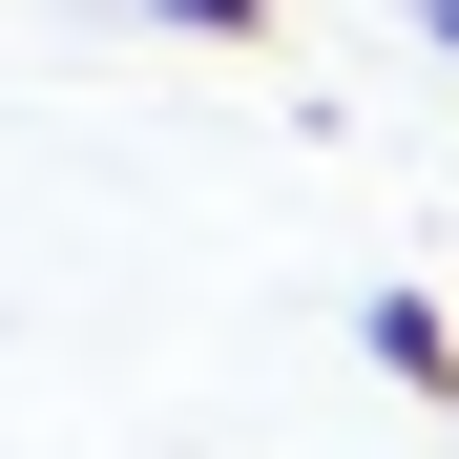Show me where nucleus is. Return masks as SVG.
<instances>
[{"label": "nucleus", "instance_id": "nucleus-2", "mask_svg": "<svg viewBox=\"0 0 459 459\" xmlns=\"http://www.w3.org/2000/svg\"><path fill=\"white\" fill-rule=\"evenodd\" d=\"M168 42H272V0H146Z\"/></svg>", "mask_w": 459, "mask_h": 459}, {"label": "nucleus", "instance_id": "nucleus-1", "mask_svg": "<svg viewBox=\"0 0 459 459\" xmlns=\"http://www.w3.org/2000/svg\"><path fill=\"white\" fill-rule=\"evenodd\" d=\"M355 355L397 376L418 418H459V314H438V292H376V314H355Z\"/></svg>", "mask_w": 459, "mask_h": 459}, {"label": "nucleus", "instance_id": "nucleus-3", "mask_svg": "<svg viewBox=\"0 0 459 459\" xmlns=\"http://www.w3.org/2000/svg\"><path fill=\"white\" fill-rule=\"evenodd\" d=\"M418 42H438V63H459V0H418Z\"/></svg>", "mask_w": 459, "mask_h": 459}]
</instances>
